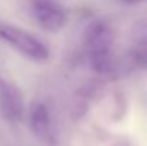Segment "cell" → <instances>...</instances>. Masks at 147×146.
Returning <instances> with one entry per match:
<instances>
[{
	"label": "cell",
	"mask_w": 147,
	"mask_h": 146,
	"mask_svg": "<svg viewBox=\"0 0 147 146\" xmlns=\"http://www.w3.org/2000/svg\"><path fill=\"white\" fill-rule=\"evenodd\" d=\"M85 47L89 62L97 72L107 74L115 66L114 34L107 23L97 21L85 34Z\"/></svg>",
	"instance_id": "cell-1"
},
{
	"label": "cell",
	"mask_w": 147,
	"mask_h": 146,
	"mask_svg": "<svg viewBox=\"0 0 147 146\" xmlns=\"http://www.w3.org/2000/svg\"><path fill=\"white\" fill-rule=\"evenodd\" d=\"M0 39L31 59L45 61L49 58L51 52L48 47L38 38L20 27L0 23Z\"/></svg>",
	"instance_id": "cell-2"
},
{
	"label": "cell",
	"mask_w": 147,
	"mask_h": 146,
	"mask_svg": "<svg viewBox=\"0 0 147 146\" xmlns=\"http://www.w3.org/2000/svg\"><path fill=\"white\" fill-rule=\"evenodd\" d=\"M0 115L8 123L17 124L25 115V103L20 88L0 75Z\"/></svg>",
	"instance_id": "cell-3"
},
{
	"label": "cell",
	"mask_w": 147,
	"mask_h": 146,
	"mask_svg": "<svg viewBox=\"0 0 147 146\" xmlns=\"http://www.w3.org/2000/svg\"><path fill=\"white\" fill-rule=\"evenodd\" d=\"M32 13L39 25L51 32H58L66 25V10L54 0H34Z\"/></svg>",
	"instance_id": "cell-4"
},
{
	"label": "cell",
	"mask_w": 147,
	"mask_h": 146,
	"mask_svg": "<svg viewBox=\"0 0 147 146\" xmlns=\"http://www.w3.org/2000/svg\"><path fill=\"white\" fill-rule=\"evenodd\" d=\"M30 126L35 136L44 141H49L53 137V127L49 110L44 103L38 102L30 111Z\"/></svg>",
	"instance_id": "cell-5"
},
{
	"label": "cell",
	"mask_w": 147,
	"mask_h": 146,
	"mask_svg": "<svg viewBox=\"0 0 147 146\" xmlns=\"http://www.w3.org/2000/svg\"><path fill=\"white\" fill-rule=\"evenodd\" d=\"M123 1L130 3V4H134V3H140V1H142V0H123Z\"/></svg>",
	"instance_id": "cell-6"
}]
</instances>
